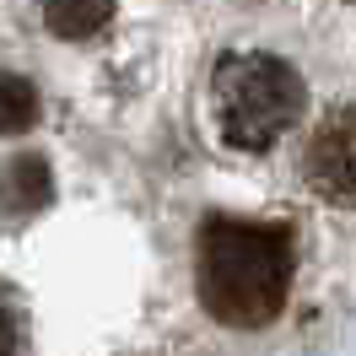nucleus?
I'll list each match as a JSON object with an SVG mask.
<instances>
[{"instance_id":"obj_3","label":"nucleus","mask_w":356,"mask_h":356,"mask_svg":"<svg viewBox=\"0 0 356 356\" xmlns=\"http://www.w3.org/2000/svg\"><path fill=\"white\" fill-rule=\"evenodd\" d=\"M302 178L334 205H356V103L330 108L308 135Z\"/></svg>"},{"instance_id":"obj_1","label":"nucleus","mask_w":356,"mask_h":356,"mask_svg":"<svg viewBox=\"0 0 356 356\" xmlns=\"http://www.w3.org/2000/svg\"><path fill=\"white\" fill-rule=\"evenodd\" d=\"M291 232L270 222H211L200 232V259H195V286L216 324L232 330H259L286 308L291 291Z\"/></svg>"},{"instance_id":"obj_6","label":"nucleus","mask_w":356,"mask_h":356,"mask_svg":"<svg viewBox=\"0 0 356 356\" xmlns=\"http://www.w3.org/2000/svg\"><path fill=\"white\" fill-rule=\"evenodd\" d=\"M38 124V92L27 76H0V135H22Z\"/></svg>"},{"instance_id":"obj_4","label":"nucleus","mask_w":356,"mask_h":356,"mask_svg":"<svg viewBox=\"0 0 356 356\" xmlns=\"http://www.w3.org/2000/svg\"><path fill=\"white\" fill-rule=\"evenodd\" d=\"M0 200L11 216H33L54 200V173H49L44 156H11L0 168Z\"/></svg>"},{"instance_id":"obj_2","label":"nucleus","mask_w":356,"mask_h":356,"mask_svg":"<svg viewBox=\"0 0 356 356\" xmlns=\"http://www.w3.org/2000/svg\"><path fill=\"white\" fill-rule=\"evenodd\" d=\"M216 124L222 140L238 152H270L302 119V76L275 54H232L216 65Z\"/></svg>"},{"instance_id":"obj_7","label":"nucleus","mask_w":356,"mask_h":356,"mask_svg":"<svg viewBox=\"0 0 356 356\" xmlns=\"http://www.w3.org/2000/svg\"><path fill=\"white\" fill-rule=\"evenodd\" d=\"M17 346H22V330H17V318L0 308V356H17Z\"/></svg>"},{"instance_id":"obj_5","label":"nucleus","mask_w":356,"mask_h":356,"mask_svg":"<svg viewBox=\"0 0 356 356\" xmlns=\"http://www.w3.org/2000/svg\"><path fill=\"white\" fill-rule=\"evenodd\" d=\"M113 17V6L103 0H60V6H49L44 22L60 33V38H92V33H103Z\"/></svg>"}]
</instances>
